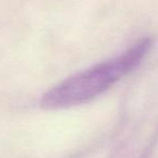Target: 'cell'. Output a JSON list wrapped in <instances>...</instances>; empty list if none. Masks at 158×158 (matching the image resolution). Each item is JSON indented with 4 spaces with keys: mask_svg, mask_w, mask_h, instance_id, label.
I'll return each mask as SVG.
<instances>
[{
    "mask_svg": "<svg viewBox=\"0 0 158 158\" xmlns=\"http://www.w3.org/2000/svg\"><path fill=\"white\" fill-rule=\"evenodd\" d=\"M152 44L149 38L142 39L123 54L65 79L42 95L41 108L63 110L98 98L131 73L143 61Z\"/></svg>",
    "mask_w": 158,
    "mask_h": 158,
    "instance_id": "6da1fadb",
    "label": "cell"
}]
</instances>
